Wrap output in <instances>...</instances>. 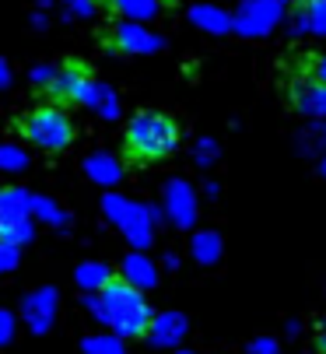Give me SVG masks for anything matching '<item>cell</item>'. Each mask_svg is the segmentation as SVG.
Masks as SVG:
<instances>
[{
	"mask_svg": "<svg viewBox=\"0 0 326 354\" xmlns=\"http://www.w3.org/2000/svg\"><path fill=\"white\" fill-rule=\"evenodd\" d=\"M176 144H179V127L165 113H137L127 123V133H123V151L137 165H151V162L169 158L176 151Z\"/></svg>",
	"mask_w": 326,
	"mask_h": 354,
	"instance_id": "cell-1",
	"label": "cell"
},
{
	"mask_svg": "<svg viewBox=\"0 0 326 354\" xmlns=\"http://www.w3.org/2000/svg\"><path fill=\"white\" fill-rule=\"evenodd\" d=\"M98 316H102L109 326H113V330L127 333V337H141V333L151 326L147 301H144L134 288H127V284H120V281H113V284L102 288Z\"/></svg>",
	"mask_w": 326,
	"mask_h": 354,
	"instance_id": "cell-2",
	"label": "cell"
},
{
	"mask_svg": "<svg viewBox=\"0 0 326 354\" xmlns=\"http://www.w3.org/2000/svg\"><path fill=\"white\" fill-rule=\"evenodd\" d=\"M21 137L35 147V151H46V155H60L74 144V123L71 116L64 113V106H39L32 109L25 120H21Z\"/></svg>",
	"mask_w": 326,
	"mask_h": 354,
	"instance_id": "cell-3",
	"label": "cell"
},
{
	"mask_svg": "<svg viewBox=\"0 0 326 354\" xmlns=\"http://www.w3.org/2000/svg\"><path fill=\"white\" fill-rule=\"evenodd\" d=\"M91 88V74L84 64H67L57 77H53L49 84V95H53V102L57 106H67V102H81V98L88 95Z\"/></svg>",
	"mask_w": 326,
	"mask_h": 354,
	"instance_id": "cell-4",
	"label": "cell"
}]
</instances>
